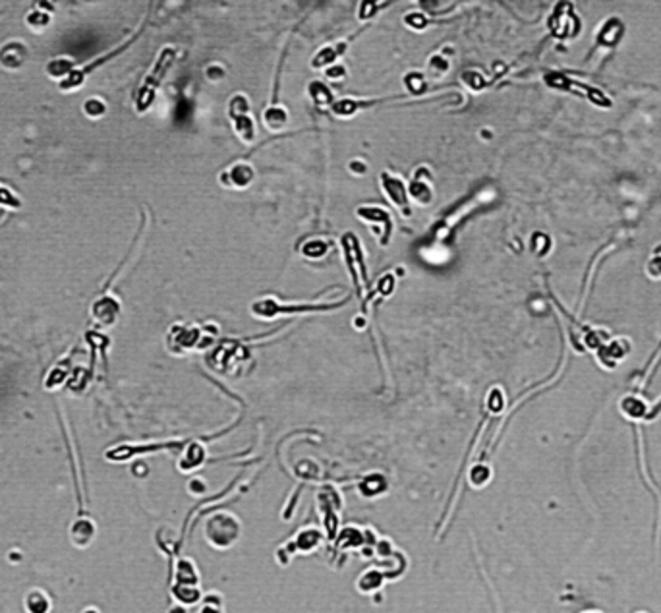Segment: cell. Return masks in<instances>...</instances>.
Returning <instances> with one entry per match:
<instances>
[{
	"label": "cell",
	"instance_id": "cell-1",
	"mask_svg": "<svg viewBox=\"0 0 661 613\" xmlns=\"http://www.w3.org/2000/svg\"><path fill=\"white\" fill-rule=\"evenodd\" d=\"M174 55H177V53H174L172 49H168V47L161 51V55H159V58H157V62H155V66L151 68V72L145 76L144 84H142V88H140L138 95H135V109H138V112H145V110L151 107V103L155 101V93H157V89H159V86H161L163 77L166 76L168 68H170L172 62H174Z\"/></svg>",
	"mask_w": 661,
	"mask_h": 613
},
{
	"label": "cell",
	"instance_id": "cell-2",
	"mask_svg": "<svg viewBox=\"0 0 661 613\" xmlns=\"http://www.w3.org/2000/svg\"><path fill=\"white\" fill-rule=\"evenodd\" d=\"M240 536V523L229 513H219L205 525V538L215 548H231Z\"/></svg>",
	"mask_w": 661,
	"mask_h": 613
},
{
	"label": "cell",
	"instance_id": "cell-3",
	"mask_svg": "<svg viewBox=\"0 0 661 613\" xmlns=\"http://www.w3.org/2000/svg\"><path fill=\"white\" fill-rule=\"evenodd\" d=\"M248 109H250L248 99L242 97V95H238V97H234L231 101V110H229V114H231L232 122H234V128H236V132H238V138H240L244 143L254 142V136H255L254 122H252V118L248 116Z\"/></svg>",
	"mask_w": 661,
	"mask_h": 613
},
{
	"label": "cell",
	"instance_id": "cell-4",
	"mask_svg": "<svg viewBox=\"0 0 661 613\" xmlns=\"http://www.w3.org/2000/svg\"><path fill=\"white\" fill-rule=\"evenodd\" d=\"M381 186H383V192L389 196V199L393 201V205H397L398 211L404 217H410L412 209H410V203H408V186H404V182L397 176H391L385 173L381 176Z\"/></svg>",
	"mask_w": 661,
	"mask_h": 613
},
{
	"label": "cell",
	"instance_id": "cell-5",
	"mask_svg": "<svg viewBox=\"0 0 661 613\" xmlns=\"http://www.w3.org/2000/svg\"><path fill=\"white\" fill-rule=\"evenodd\" d=\"M91 316H93V319H95L99 325L109 327V325H112V323L118 319V316H120V304H118V300H116V298H112V296H103V298H99V300L91 306Z\"/></svg>",
	"mask_w": 661,
	"mask_h": 613
},
{
	"label": "cell",
	"instance_id": "cell-6",
	"mask_svg": "<svg viewBox=\"0 0 661 613\" xmlns=\"http://www.w3.org/2000/svg\"><path fill=\"white\" fill-rule=\"evenodd\" d=\"M95 534H97V526L88 516H79L74 521V525L70 526V540L76 548H88L93 542Z\"/></svg>",
	"mask_w": 661,
	"mask_h": 613
},
{
	"label": "cell",
	"instance_id": "cell-7",
	"mask_svg": "<svg viewBox=\"0 0 661 613\" xmlns=\"http://www.w3.org/2000/svg\"><path fill=\"white\" fill-rule=\"evenodd\" d=\"M25 56H27V49L22 43L14 41V43H8L2 47V51H0V62H2L4 68L14 70V68H20L23 64Z\"/></svg>",
	"mask_w": 661,
	"mask_h": 613
},
{
	"label": "cell",
	"instance_id": "cell-8",
	"mask_svg": "<svg viewBox=\"0 0 661 613\" xmlns=\"http://www.w3.org/2000/svg\"><path fill=\"white\" fill-rule=\"evenodd\" d=\"M408 194L414 197L418 203H422V205H428V203H431V199H433V188H431V182L428 178L414 176V180L408 186Z\"/></svg>",
	"mask_w": 661,
	"mask_h": 613
},
{
	"label": "cell",
	"instance_id": "cell-9",
	"mask_svg": "<svg viewBox=\"0 0 661 613\" xmlns=\"http://www.w3.org/2000/svg\"><path fill=\"white\" fill-rule=\"evenodd\" d=\"M25 612L27 613H49L51 612V598L43 590H31L25 596Z\"/></svg>",
	"mask_w": 661,
	"mask_h": 613
},
{
	"label": "cell",
	"instance_id": "cell-10",
	"mask_svg": "<svg viewBox=\"0 0 661 613\" xmlns=\"http://www.w3.org/2000/svg\"><path fill=\"white\" fill-rule=\"evenodd\" d=\"M358 217H360V219L367 221L370 225H383L387 230H393V223H391V217H389V213H387V211H383V209L360 208V209H358Z\"/></svg>",
	"mask_w": 661,
	"mask_h": 613
},
{
	"label": "cell",
	"instance_id": "cell-11",
	"mask_svg": "<svg viewBox=\"0 0 661 613\" xmlns=\"http://www.w3.org/2000/svg\"><path fill=\"white\" fill-rule=\"evenodd\" d=\"M47 72H49V76L64 79V77L70 76V74L74 72V60L64 58V56L55 58V60H51V62L47 64Z\"/></svg>",
	"mask_w": 661,
	"mask_h": 613
},
{
	"label": "cell",
	"instance_id": "cell-12",
	"mask_svg": "<svg viewBox=\"0 0 661 613\" xmlns=\"http://www.w3.org/2000/svg\"><path fill=\"white\" fill-rule=\"evenodd\" d=\"M68 373H70L68 362L66 364H58V366H55V368L51 370V373L47 375L44 387H47L49 391H53V389H56V387H60V385L64 384V381L68 379Z\"/></svg>",
	"mask_w": 661,
	"mask_h": 613
},
{
	"label": "cell",
	"instance_id": "cell-13",
	"mask_svg": "<svg viewBox=\"0 0 661 613\" xmlns=\"http://www.w3.org/2000/svg\"><path fill=\"white\" fill-rule=\"evenodd\" d=\"M231 180L236 188H246L254 180V171L248 164H236L231 171Z\"/></svg>",
	"mask_w": 661,
	"mask_h": 613
},
{
	"label": "cell",
	"instance_id": "cell-14",
	"mask_svg": "<svg viewBox=\"0 0 661 613\" xmlns=\"http://www.w3.org/2000/svg\"><path fill=\"white\" fill-rule=\"evenodd\" d=\"M265 124H267V128H271L273 132H278L287 124V110L278 109V107L269 109L265 112Z\"/></svg>",
	"mask_w": 661,
	"mask_h": 613
},
{
	"label": "cell",
	"instance_id": "cell-15",
	"mask_svg": "<svg viewBox=\"0 0 661 613\" xmlns=\"http://www.w3.org/2000/svg\"><path fill=\"white\" fill-rule=\"evenodd\" d=\"M342 49H344V45H339V47H327V49H323L320 55H317L315 58H313V60H311V66H313V68L327 66L329 62H333V60H335L337 56L341 55Z\"/></svg>",
	"mask_w": 661,
	"mask_h": 613
},
{
	"label": "cell",
	"instance_id": "cell-16",
	"mask_svg": "<svg viewBox=\"0 0 661 613\" xmlns=\"http://www.w3.org/2000/svg\"><path fill=\"white\" fill-rule=\"evenodd\" d=\"M309 95L317 105H330V101H333L329 89L325 88L323 84H320V82L309 84Z\"/></svg>",
	"mask_w": 661,
	"mask_h": 613
},
{
	"label": "cell",
	"instance_id": "cell-17",
	"mask_svg": "<svg viewBox=\"0 0 661 613\" xmlns=\"http://www.w3.org/2000/svg\"><path fill=\"white\" fill-rule=\"evenodd\" d=\"M327 250H329V246L323 240H311L302 248L304 255H308V258H321V255L327 253Z\"/></svg>",
	"mask_w": 661,
	"mask_h": 613
},
{
	"label": "cell",
	"instance_id": "cell-18",
	"mask_svg": "<svg viewBox=\"0 0 661 613\" xmlns=\"http://www.w3.org/2000/svg\"><path fill=\"white\" fill-rule=\"evenodd\" d=\"M105 110H107V107H105V103L101 99H88L86 105H83V112L91 118H99V116L105 114Z\"/></svg>",
	"mask_w": 661,
	"mask_h": 613
},
{
	"label": "cell",
	"instance_id": "cell-19",
	"mask_svg": "<svg viewBox=\"0 0 661 613\" xmlns=\"http://www.w3.org/2000/svg\"><path fill=\"white\" fill-rule=\"evenodd\" d=\"M27 23H29V25H34V27H47V23H49V14H44V12L41 10L31 12V14L27 16Z\"/></svg>",
	"mask_w": 661,
	"mask_h": 613
},
{
	"label": "cell",
	"instance_id": "cell-20",
	"mask_svg": "<svg viewBox=\"0 0 661 613\" xmlns=\"http://www.w3.org/2000/svg\"><path fill=\"white\" fill-rule=\"evenodd\" d=\"M342 72H344L342 68H333V70H330V68H329V72H327V76H329V77H341L342 76Z\"/></svg>",
	"mask_w": 661,
	"mask_h": 613
},
{
	"label": "cell",
	"instance_id": "cell-21",
	"mask_svg": "<svg viewBox=\"0 0 661 613\" xmlns=\"http://www.w3.org/2000/svg\"><path fill=\"white\" fill-rule=\"evenodd\" d=\"M83 613H97V612H95L93 608H89V610H86V612H83Z\"/></svg>",
	"mask_w": 661,
	"mask_h": 613
}]
</instances>
